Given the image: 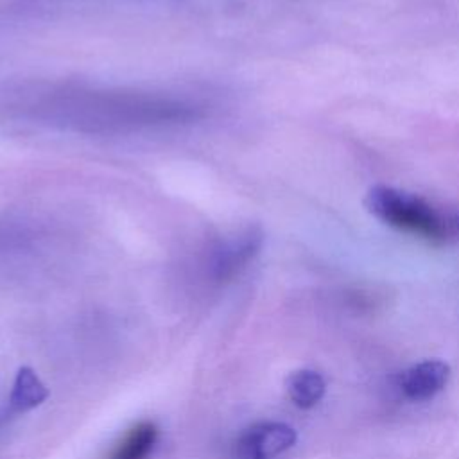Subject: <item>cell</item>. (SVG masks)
Instances as JSON below:
<instances>
[{"mask_svg":"<svg viewBox=\"0 0 459 459\" xmlns=\"http://www.w3.org/2000/svg\"><path fill=\"white\" fill-rule=\"evenodd\" d=\"M45 109L65 126L90 133L183 124L197 115L183 100L140 91H66Z\"/></svg>","mask_w":459,"mask_h":459,"instance_id":"cell-1","label":"cell"},{"mask_svg":"<svg viewBox=\"0 0 459 459\" xmlns=\"http://www.w3.org/2000/svg\"><path fill=\"white\" fill-rule=\"evenodd\" d=\"M364 204L384 224L425 238L429 242H450L459 238V213L441 210L423 197L385 185L368 190Z\"/></svg>","mask_w":459,"mask_h":459,"instance_id":"cell-2","label":"cell"},{"mask_svg":"<svg viewBox=\"0 0 459 459\" xmlns=\"http://www.w3.org/2000/svg\"><path fill=\"white\" fill-rule=\"evenodd\" d=\"M264 235L258 228H246L238 233L217 238L206 253V273L215 283L231 281L258 255Z\"/></svg>","mask_w":459,"mask_h":459,"instance_id":"cell-3","label":"cell"},{"mask_svg":"<svg viewBox=\"0 0 459 459\" xmlns=\"http://www.w3.org/2000/svg\"><path fill=\"white\" fill-rule=\"evenodd\" d=\"M296 429L283 421H258L246 427L235 441L237 459H276L296 445Z\"/></svg>","mask_w":459,"mask_h":459,"instance_id":"cell-4","label":"cell"},{"mask_svg":"<svg viewBox=\"0 0 459 459\" xmlns=\"http://www.w3.org/2000/svg\"><path fill=\"white\" fill-rule=\"evenodd\" d=\"M450 378V366L439 359L416 362L396 375V387L405 400L425 402L434 398Z\"/></svg>","mask_w":459,"mask_h":459,"instance_id":"cell-5","label":"cell"},{"mask_svg":"<svg viewBox=\"0 0 459 459\" xmlns=\"http://www.w3.org/2000/svg\"><path fill=\"white\" fill-rule=\"evenodd\" d=\"M47 398H48V389L41 382L38 373L29 366H22L14 375L5 412L9 416L25 414L39 407Z\"/></svg>","mask_w":459,"mask_h":459,"instance_id":"cell-6","label":"cell"},{"mask_svg":"<svg viewBox=\"0 0 459 459\" xmlns=\"http://www.w3.org/2000/svg\"><path fill=\"white\" fill-rule=\"evenodd\" d=\"M158 425L151 420H142L122 436L108 459H147L158 443Z\"/></svg>","mask_w":459,"mask_h":459,"instance_id":"cell-7","label":"cell"},{"mask_svg":"<svg viewBox=\"0 0 459 459\" xmlns=\"http://www.w3.org/2000/svg\"><path fill=\"white\" fill-rule=\"evenodd\" d=\"M285 391L289 400L299 409H312L321 402L326 393V380L325 377L308 368H301L292 371L285 378Z\"/></svg>","mask_w":459,"mask_h":459,"instance_id":"cell-8","label":"cell"}]
</instances>
